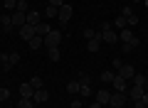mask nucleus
Segmentation results:
<instances>
[{
  "mask_svg": "<svg viewBox=\"0 0 148 108\" xmlns=\"http://www.w3.org/2000/svg\"><path fill=\"white\" fill-rule=\"evenodd\" d=\"M89 108H104V106H101V103H96V101H94V103H91Z\"/></svg>",
  "mask_w": 148,
  "mask_h": 108,
  "instance_id": "nucleus-42",
  "label": "nucleus"
},
{
  "mask_svg": "<svg viewBox=\"0 0 148 108\" xmlns=\"http://www.w3.org/2000/svg\"><path fill=\"white\" fill-rule=\"evenodd\" d=\"M0 25L5 32H12V17L10 15H0Z\"/></svg>",
  "mask_w": 148,
  "mask_h": 108,
  "instance_id": "nucleus-18",
  "label": "nucleus"
},
{
  "mask_svg": "<svg viewBox=\"0 0 148 108\" xmlns=\"http://www.w3.org/2000/svg\"><path fill=\"white\" fill-rule=\"evenodd\" d=\"M123 67V62H121V59H114V69H116V71H119V69H121Z\"/></svg>",
  "mask_w": 148,
  "mask_h": 108,
  "instance_id": "nucleus-40",
  "label": "nucleus"
},
{
  "mask_svg": "<svg viewBox=\"0 0 148 108\" xmlns=\"http://www.w3.org/2000/svg\"><path fill=\"white\" fill-rule=\"evenodd\" d=\"M119 39H121V42H128V44H133V47H138V44H141V39H138V37L133 35V32L128 30V27L119 32Z\"/></svg>",
  "mask_w": 148,
  "mask_h": 108,
  "instance_id": "nucleus-4",
  "label": "nucleus"
},
{
  "mask_svg": "<svg viewBox=\"0 0 148 108\" xmlns=\"http://www.w3.org/2000/svg\"><path fill=\"white\" fill-rule=\"evenodd\" d=\"M114 27H116L119 32H121V30H126V27H128V22H126V17H123V15H119L116 20H114Z\"/></svg>",
  "mask_w": 148,
  "mask_h": 108,
  "instance_id": "nucleus-20",
  "label": "nucleus"
},
{
  "mask_svg": "<svg viewBox=\"0 0 148 108\" xmlns=\"http://www.w3.org/2000/svg\"><path fill=\"white\" fill-rule=\"evenodd\" d=\"M40 22H42V15H40V12H37V10H30V12H27V25L37 27V25H40Z\"/></svg>",
  "mask_w": 148,
  "mask_h": 108,
  "instance_id": "nucleus-13",
  "label": "nucleus"
},
{
  "mask_svg": "<svg viewBox=\"0 0 148 108\" xmlns=\"http://www.w3.org/2000/svg\"><path fill=\"white\" fill-rule=\"evenodd\" d=\"M141 101H143V106L148 108V93H143V98H141Z\"/></svg>",
  "mask_w": 148,
  "mask_h": 108,
  "instance_id": "nucleus-41",
  "label": "nucleus"
},
{
  "mask_svg": "<svg viewBox=\"0 0 148 108\" xmlns=\"http://www.w3.org/2000/svg\"><path fill=\"white\" fill-rule=\"evenodd\" d=\"M126 101H128V93L116 91V93H111V101H109V106H111V108H123V106H126Z\"/></svg>",
  "mask_w": 148,
  "mask_h": 108,
  "instance_id": "nucleus-2",
  "label": "nucleus"
},
{
  "mask_svg": "<svg viewBox=\"0 0 148 108\" xmlns=\"http://www.w3.org/2000/svg\"><path fill=\"white\" fill-rule=\"evenodd\" d=\"M111 84H114V91H121V93L128 91V81H126L123 76H119V74L114 76V81H111Z\"/></svg>",
  "mask_w": 148,
  "mask_h": 108,
  "instance_id": "nucleus-9",
  "label": "nucleus"
},
{
  "mask_svg": "<svg viewBox=\"0 0 148 108\" xmlns=\"http://www.w3.org/2000/svg\"><path fill=\"white\" fill-rule=\"evenodd\" d=\"M131 81H133V86H143V88H146V76H143V74H136Z\"/></svg>",
  "mask_w": 148,
  "mask_h": 108,
  "instance_id": "nucleus-25",
  "label": "nucleus"
},
{
  "mask_svg": "<svg viewBox=\"0 0 148 108\" xmlns=\"http://www.w3.org/2000/svg\"><path fill=\"white\" fill-rule=\"evenodd\" d=\"M143 3H146V7H148V0H143Z\"/></svg>",
  "mask_w": 148,
  "mask_h": 108,
  "instance_id": "nucleus-43",
  "label": "nucleus"
},
{
  "mask_svg": "<svg viewBox=\"0 0 148 108\" xmlns=\"http://www.w3.org/2000/svg\"><path fill=\"white\" fill-rule=\"evenodd\" d=\"M30 84H32V88H35V91H37V88H45V81H42L40 76H32Z\"/></svg>",
  "mask_w": 148,
  "mask_h": 108,
  "instance_id": "nucleus-26",
  "label": "nucleus"
},
{
  "mask_svg": "<svg viewBox=\"0 0 148 108\" xmlns=\"http://www.w3.org/2000/svg\"><path fill=\"white\" fill-rule=\"evenodd\" d=\"M96 103H101V106H109V101H111V93L106 91V88H101V91H96V98H94Z\"/></svg>",
  "mask_w": 148,
  "mask_h": 108,
  "instance_id": "nucleus-12",
  "label": "nucleus"
},
{
  "mask_svg": "<svg viewBox=\"0 0 148 108\" xmlns=\"http://www.w3.org/2000/svg\"><path fill=\"white\" fill-rule=\"evenodd\" d=\"M8 98H10V91L8 88H0V101H8Z\"/></svg>",
  "mask_w": 148,
  "mask_h": 108,
  "instance_id": "nucleus-36",
  "label": "nucleus"
},
{
  "mask_svg": "<svg viewBox=\"0 0 148 108\" xmlns=\"http://www.w3.org/2000/svg\"><path fill=\"white\" fill-rule=\"evenodd\" d=\"M0 3H3V0H0Z\"/></svg>",
  "mask_w": 148,
  "mask_h": 108,
  "instance_id": "nucleus-46",
  "label": "nucleus"
},
{
  "mask_svg": "<svg viewBox=\"0 0 148 108\" xmlns=\"http://www.w3.org/2000/svg\"><path fill=\"white\" fill-rule=\"evenodd\" d=\"M84 37H86V39H94V37H99V32H94L91 27H86V30H84Z\"/></svg>",
  "mask_w": 148,
  "mask_h": 108,
  "instance_id": "nucleus-31",
  "label": "nucleus"
},
{
  "mask_svg": "<svg viewBox=\"0 0 148 108\" xmlns=\"http://www.w3.org/2000/svg\"><path fill=\"white\" fill-rule=\"evenodd\" d=\"M133 3H141V0H133Z\"/></svg>",
  "mask_w": 148,
  "mask_h": 108,
  "instance_id": "nucleus-44",
  "label": "nucleus"
},
{
  "mask_svg": "<svg viewBox=\"0 0 148 108\" xmlns=\"http://www.w3.org/2000/svg\"><path fill=\"white\" fill-rule=\"evenodd\" d=\"M49 30H52L49 22H40V25L35 27V35H37V37H45V35H49Z\"/></svg>",
  "mask_w": 148,
  "mask_h": 108,
  "instance_id": "nucleus-15",
  "label": "nucleus"
},
{
  "mask_svg": "<svg viewBox=\"0 0 148 108\" xmlns=\"http://www.w3.org/2000/svg\"><path fill=\"white\" fill-rule=\"evenodd\" d=\"M35 96V88H32V84L27 81V84H22L20 86V98H32Z\"/></svg>",
  "mask_w": 148,
  "mask_h": 108,
  "instance_id": "nucleus-14",
  "label": "nucleus"
},
{
  "mask_svg": "<svg viewBox=\"0 0 148 108\" xmlns=\"http://www.w3.org/2000/svg\"><path fill=\"white\" fill-rule=\"evenodd\" d=\"M17 108H35V101L32 98H20L17 101Z\"/></svg>",
  "mask_w": 148,
  "mask_h": 108,
  "instance_id": "nucleus-23",
  "label": "nucleus"
},
{
  "mask_svg": "<svg viewBox=\"0 0 148 108\" xmlns=\"http://www.w3.org/2000/svg\"><path fill=\"white\" fill-rule=\"evenodd\" d=\"M131 49H136V47H133V44H128V42H123V44H121V52H123V54H128Z\"/></svg>",
  "mask_w": 148,
  "mask_h": 108,
  "instance_id": "nucleus-34",
  "label": "nucleus"
},
{
  "mask_svg": "<svg viewBox=\"0 0 148 108\" xmlns=\"http://www.w3.org/2000/svg\"><path fill=\"white\" fill-rule=\"evenodd\" d=\"M79 84H91L89 74H84V71H82V74H79Z\"/></svg>",
  "mask_w": 148,
  "mask_h": 108,
  "instance_id": "nucleus-35",
  "label": "nucleus"
},
{
  "mask_svg": "<svg viewBox=\"0 0 148 108\" xmlns=\"http://www.w3.org/2000/svg\"><path fill=\"white\" fill-rule=\"evenodd\" d=\"M114 76H116L114 71H104V74H101V81H104V84H111V81H114Z\"/></svg>",
  "mask_w": 148,
  "mask_h": 108,
  "instance_id": "nucleus-28",
  "label": "nucleus"
},
{
  "mask_svg": "<svg viewBox=\"0 0 148 108\" xmlns=\"http://www.w3.org/2000/svg\"><path fill=\"white\" fill-rule=\"evenodd\" d=\"M62 32L59 30H49V35H45V47H47V49H54V47H59L62 44Z\"/></svg>",
  "mask_w": 148,
  "mask_h": 108,
  "instance_id": "nucleus-1",
  "label": "nucleus"
},
{
  "mask_svg": "<svg viewBox=\"0 0 148 108\" xmlns=\"http://www.w3.org/2000/svg\"><path fill=\"white\" fill-rule=\"evenodd\" d=\"M119 76H123V79H126V81H131V79L136 76V69H133L131 64H123V67L119 69Z\"/></svg>",
  "mask_w": 148,
  "mask_h": 108,
  "instance_id": "nucleus-10",
  "label": "nucleus"
},
{
  "mask_svg": "<svg viewBox=\"0 0 148 108\" xmlns=\"http://www.w3.org/2000/svg\"><path fill=\"white\" fill-rule=\"evenodd\" d=\"M15 64H20V54L12 52V54H10V67H15Z\"/></svg>",
  "mask_w": 148,
  "mask_h": 108,
  "instance_id": "nucleus-32",
  "label": "nucleus"
},
{
  "mask_svg": "<svg viewBox=\"0 0 148 108\" xmlns=\"http://www.w3.org/2000/svg\"><path fill=\"white\" fill-rule=\"evenodd\" d=\"M49 5H52V7H62L64 0H49Z\"/></svg>",
  "mask_w": 148,
  "mask_h": 108,
  "instance_id": "nucleus-37",
  "label": "nucleus"
},
{
  "mask_svg": "<svg viewBox=\"0 0 148 108\" xmlns=\"http://www.w3.org/2000/svg\"><path fill=\"white\" fill-rule=\"evenodd\" d=\"M126 22H128V27H136V25H138V15H131V17H126Z\"/></svg>",
  "mask_w": 148,
  "mask_h": 108,
  "instance_id": "nucleus-33",
  "label": "nucleus"
},
{
  "mask_svg": "<svg viewBox=\"0 0 148 108\" xmlns=\"http://www.w3.org/2000/svg\"><path fill=\"white\" fill-rule=\"evenodd\" d=\"M47 57H49V62H59V57H62L59 47H54V49H47Z\"/></svg>",
  "mask_w": 148,
  "mask_h": 108,
  "instance_id": "nucleus-21",
  "label": "nucleus"
},
{
  "mask_svg": "<svg viewBox=\"0 0 148 108\" xmlns=\"http://www.w3.org/2000/svg\"><path fill=\"white\" fill-rule=\"evenodd\" d=\"M10 17H12V27H15V30H20L22 25H27V12H20V10H15Z\"/></svg>",
  "mask_w": 148,
  "mask_h": 108,
  "instance_id": "nucleus-5",
  "label": "nucleus"
},
{
  "mask_svg": "<svg viewBox=\"0 0 148 108\" xmlns=\"http://www.w3.org/2000/svg\"><path fill=\"white\" fill-rule=\"evenodd\" d=\"M0 108H3V101H0Z\"/></svg>",
  "mask_w": 148,
  "mask_h": 108,
  "instance_id": "nucleus-45",
  "label": "nucleus"
},
{
  "mask_svg": "<svg viewBox=\"0 0 148 108\" xmlns=\"http://www.w3.org/2000/svg\"><path fill=\"white\" fill-rule=\"evenodd\" d=\"M101 44H104V42H101V37H94V39H89V44H86V47H89L91 54H96V52L101 49Z\"/></svg>",
  "mask_w": 148,
  "mask_h": 108,
  "instance_id": "nucleus-17",
  "label": "nucleus"
},
{
  "mask_svg": "<svg viewBox=\"0 0 148 108\" xmlns=\"http://www.w3.org/2000/svg\"><path fill=\"white\" fill-rule=\"evenodd\" d=\"M91 93H94V91H91V84H82L79 96H82V98H86V96H91Z\"/></svg>",
  "mask_w": 148,
  "mask_h": 108,
  "instance_id": "nucleus-22",
  "label": "nucleus"
},
{
  "mask_svg": "<svg viewBox=\"0 0 148 108\" xmlns=\"http://www.w3.org/2000/svg\"><path fill=\"white\" fill-rule=\"evenodd\" d=\"M47 98H49V91H47V88H37L35 96H32V101H35V106H37V103H47Z\"/></svg>",
  "mask_w": 148,
  "mask_h": 108,
  "instance_id": "nucleus-11",
  "label": "nucleus"
},
{
  "mask_svg": "<svg viewBox=\"0 0 148 108\" xmlns=\"http://www.w3.org/2000/svg\"><path fill=\"white\" fill-rule=\"evenodd\" d=\"M3 7H5V10H15V7H17V0H3Z\"/></svg>",
  "mask_w": 148,
  "mask_h": 108,
  "instance_id": "nucleus-30",
  "label": "nucleus"
},
{
  "mask_svg": "<svg viewBox=\"0 0 148 108\" xmlns=\"http://www.w3.org/2000/svg\"><path fill=\"white\" fill-rule=\"evenodd\" d=\"M27 44H30V49H32V52H37L40 47H45V37H37V35H35L30 42H27Z\"/></svg>",
  "mask_w": 148,
  "mask_h": 108,
  "instance_id": "nucleus-16",
  "label": "nucleus"
},
{
  "mask_svg": "<svg viewBox=\"0 0 148 108\" xmlns=\"http://www.w3.org/2000/svg\"><path fill=\"white\" fill-rule=\"evenodd\" d=\"M69 108H82V98H74V101H72V106H69Z\"/></svg>",
  "mask_w": 148,
  "mask_h": 108,
  "instance_id": "nucleus-39",
  "label": "nucleus"
},
{
  "mask_svg": "<svg viewBox=\"0 0 148 108\" xmlns=\"http://www.w3.org/2000/svg\"><path fill=\"white\" fill-rule=\"evenodd\" d=\"M126 93H128V98H131V101H141L143 93H146V88H143V86H133V84H131Z\"/></svg>",
  "mask_w": 148,
  "mask_h": 108,
  "instance_id": "nucleus-7",
  "label": "nucleus"
},
{
  "mask_svg": "<svg viewBox=\"0 0 148 108\" xmlns=\"http://www.w3.org/2000/svg\"><path fill=\"white\" fill-rule=\"evenodd\" d=\"M99 37H101V42H106V44H116L119 42V35L114 30H104V32H99Z\"/></svg>",
  "mask_w": 148,
  "mask_h": 108,
  "instance_id": "nucleus-8",
  "label": "nucleus"
},
{
  "mask_svg": "<svg viewBox=\"0 0 148 108\" xmlns=\"http://www.w3.org/2000/svg\"><path fill=\"white\" fill-rule=\"evenodd\" d=\"M17 37L25 39V42H30L32 37H35V27H32V25H22L20 30H17Z\"/></svg>",
  "mask_w": 148,
  "mask_h": 108,
  "instance_id": "nucleus-6",
  "label": "nucleus"
},
{
  "mask_svg": "<svg viewBox=\"0 0 148 108\" xmlns=\"http://www.w3.org/2000/svg\"><path fill=\"white\" fill-rule=\"evenodd\" d=\"M0 67L5 71H10V54H0Z\"/></svg>",
  "mask_w": 148,
  "mask_h": 108,
  "instance_id": "nucleus-24",
  "label": "nucleus"
},
{
  "mask_svg": "<svg viewBox=\"0 0 148 108\" xmlns=\"http://www.w3.org/2000/svg\"><path fill=\"white\" fill-rule=\"evenodd\" d=\"M57 12H59V7H52V5H47V10H45V17H57Z\"/></svg>",
  "mask_w": 148,
  "mask_h": 108,
  "instance_id": "nucleus-29",
  "label": "nucleus"
},
{
  "mask_svg": "<svg viewBox=\"0 0 148 108\" xmlns=\"http://www.w3.org/2000/svg\"><path fill=\"white\" fill-rule=\"evenodd\" d=\"M121 15H123V17H131V15H133V10H131V7H123Z\"/></svg>",
  "mask_w": 148,
  "mask_h": 108,
  "instance_id": "nucleus-38",
  "label": "nucleus"
},
{
  "mask_svg": "<svg viewBox=\"0 0 148 108\" xmlns=\"http://www.w3.org/2000/svg\"><path fill=\"white\" fill-rule=\"evenodd\" d=\"M15 10H20V12H30V5H27V0H17V7Z\"/></svg>",
  "mask_w": 148,
  "mask_h": 108,
  "instance_id": "nucleus-27",
  "label": "nucleus"
},
{
  "mask_svg": "<svg viewBox=\"0 0 148 108\" xmlns=\"http://www.w3.org/2000/svg\"><path fill=\"white\" fill-rule=\"evenodd\" d=\"M79 88H82L79 79H74V81H69V84H67V91L72 93V96H74V93H79Z\"/></svg>",
  "mask_w": 148,
  "mask_h": 108,
  "instance_id": "nucleus-19",
  "label": "nucleus"
},
{
  "mask_svg": "<svg viewBox=\"0 0 148 108\" xmlns=\"http://www.w3.org/2000/svg\"><path fill=\"white\" fill-rule=\"evenodd\" d=\"M57 20H59V25H67L69 20H72V5H67V3H64L62 7H59V12H57Z\"/></svg>",
  "mask_w": 148,
  "mask_h": 108,
  "instance_id": "nucleus-3",
  "label": "nucleus"
}]
</instances>
